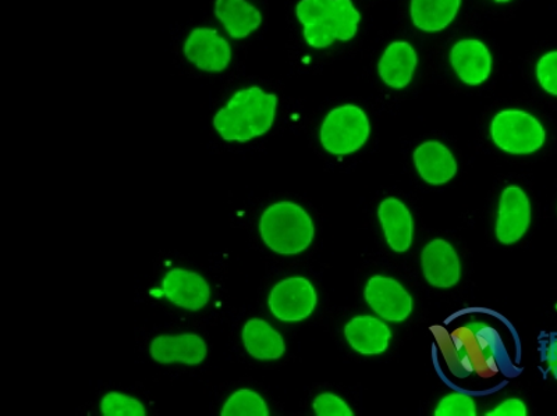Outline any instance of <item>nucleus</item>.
Returning a JSON list of instances; mask_svg holds the SVG:
<instances>
[{"mask_svg": "<svg viewBox=\"0 0 557 416\" xmlns=\"http://www.w3.org/2000/svg\"><path fill=\"white\" fill-rule=\"evenodd\" d=\"M491 138L502 151L511 155H530L544 147L546 133L530 113L507 109L492 121Z\"/></svg>", "mask_w": 557, "mask_h": 416, "instance_id": "6", "label": "nucleus"}, {"mask_svg": "<svg viewBox=\"0 0 557 416\" xmlns=\"http://www.w3.org/2000/svg\"><path fill=\"white\" fill-rule=\"evenodd\" d=\"M149 353L158 364L196 366L206 361L208 346L201 336L194 333L158 336L151 341Z\"/></svg>", "mask_w": 557, "mask_h": 416, "instance_id": "12", "label": "nucleus"}, {"mask_svg": "<svg viewBox=\"0 0 557 416\" xmlns=\"http://www.w3.org/2000/svg\"><path fill=\"white\" fill-rule=\"evenodd\" d=\"M265 400L256 391L242 389L226 400L222 416H270Z\"/></svg>", "mask_w": 557, "mask_h": 416, "instance_id": "22", "label": "nucleus"}, {"mask_svg": "<svg viewBox=\"0 0 557 416\" xmlns=\"http://www.w3.org/2000/svg\"><path fill=\"white\" fill-rule=\"evenodd\" d=\"M414 163L422 180L431 186H444L457 173V162L451 151L437 141L421 143L414 152Z\"/></svg>", "mask_w": 557, "mask_h": 416, "instance_id": "15", "label": "nucleus"}, {"mask_svg": "<svg viewBox=\"0 0 557 416\" xmlns=\"http://www.w3.org/2000/svg\"><path fill=\"white\" fill-rule=\"evenodd\" d=\"M418 64L414 48L409 42H392L383 52L377 73L387 87L405 89L412 80Z\"/></svg>", "mask_w": 557, "mask_h": 416, "instance_id": "17", "label": "nucleus"}, {"mask_svg": "<svg viewBox=\"0 0 557 416\" xmlns=\"http://www.w3.org/2000/svg\"><path fill=\"white\" fill-rule=\"evenodd\" d=\"M436 416H475L474 399L465 391H456L442 399L435 411Z\"/></svg>", "mask_w": 557, "mask_h": 416, "instance_id": "24", "label": "nucleus"}, {"mask_svg": "<svg viewBox=\"0 0 557 416\" xmlns=\"http://www.w3.org/2000/svg\"><path fill=\"white\" fill-rule=\"evenodd\" d=\"M450 63L467 86H481L491 76V52L479 39H462L457 42L450 52Z\"/></svg>", "mask_w": 557, "mask_h": 416, "instance_id": "14", "label": "nucleus"}, {"mask_svg": "<svg viewBox=\"0 0 557 416\" xmlns=\"http://www.w3.org/2000/svg\"><path fill=\"white\" fill-rule=\"evenodd\" d=\"M541 355L546 373L557 380V333L544 341L541 346Z\"/></svg>", "mask_w": 557, "mask_h": 416, "instance_id": "27", "label": "nucleus"}, {"mask_svg": "<svg viewBox=\"0 0 557 416\" xmlns=\"http://www.w3.org/2000/svg\"><path fill=\"white\" fill-rule=\"evenodd\" d=\"M348 344L357 353L377 355L385 353L391 341V329L374 316H357L348 322L345 328Z\"/></svg>", "mask_w": 557, "mask_h": 416, "instance_id": "18", "label": "nucleus"}, {"mask_svg": "<svg viewBox=\"0 0 557 416\" xmlns=\"http://www.w3.org/2000/svg\"><path fill=\"white\" fill-rule=\"evenodd\" d=\"M277 97L260 87L240 89L213 117V127L223 140L248 142L265 136L275 123Z\"/></svg>", "mask_w": 557, "mask_h": 416, "instance_id": "2", "label": "nucleus"}, {"mask_svg": "<svg viewBox=\"0 0 557 416\" xmlns=\"http://www.w3.org/2000/svg\"><path fill=\"white\" fill-rule=\"evenodd\" d=\"M103 416H146L147 409L141 401L131 395L111 391L104 395L99 405Z\"/></svg>", "mask_w": 557, "mask_h": 416, "instance_id": "23", "label": "nucleus"}, {"mask_svg": "<svg viewBox=\"0 0 557 416\" xmlns=\"http://www.w3.org/2000/svg\"><path fill=\"white\" fill-rule=\"evenodd\" d=\"M377 217L385 232L387 245L400 254L409 251L414 235V222L409 207L397 198H386L377 207Z\"/></svg>", "mask_w": 557, "mask_h": 416, "instance_id": "16", "label": "nucleus"}, {"mask_svg": "<svg viewBox=\"0 0 557 416\" xmlns=\"http://www.w3.org/2000/svg\"><path fill=\"white\" fill-rule=\"evenodd\" d=\"M487 416H525L527 415V407L525 404L522 403L519 399H511L505 401V403H502L500 405H497V407L494 411H491V413L486 414Z\"/></svg>", "mask_w": 557, "mask_h": 416, "instance_id": "28", "label": "nucleus"}, {"mask_svg": "<svg viewBox=\"0 0 557 416\" xmlns=\"http://www.w3.org/2000/svg\"><path fill=\"white\" fill-rule=\"evenodd\" d=\"M371 134L370 118L361 108L343 105L333 109L321 127L323 150L335 156H346L361 150Z\"/></svg>", "mask_w": 557, "mask_h": 416, "instance_id": "5", "label": "nucleus"}, {"mask_svg": "<svg viewBox=\"0 0 557 416\" xmlns=\"http://www.w3.org/2000/svg\"><path fill=\"white\" fill-rule=\"evenodd\" d=\"M531 225L529 197L520 187L510 186L502 192L497 213L496 237L504 245L516 244L524 237Z\"/></svg>", "mask_w": 557, "mask_h": 416, "instance_id": "10", "label": "nucleus"}, {"mask_svg": "<svg viewBox=\"0 0 557 416\" xmlns=\"http://www.w3.org/2000/svg\"><path fill=\"white\" fill-rule=\"evenodd\" d=\"M422 272L428 283L436 289H450L461 277L460 257L446 240H434L422 250Z\"/></svg>", "mask_w": 557, "mask_h": 416, "instance_id": "13", "label": "nucleus"}, {"mask_svg": "<svg viewBox=\"0 0 557 416\" xmlns=\"http://www.w3.org/2000/svg\"><path fill=\"white\" fill-rule=\"evenodd\" d=\"M262 241L278 255H298L312 244L315 226L305 207L290 201L268 206L260 220Z\"/></svg>", "mask_w": 557, "mask_h": 416, "instance_id": "4", "label": "nucleus"}, {"mask_svg": "<svg viewBox=\"0 0 557 416\" xmlns=\"http://www.w3.org/2000/svg\"><path fill=\"white\" fill-rule=\"evenodd\" d=\"M430 331L436 373L453 389L494 393L522 373L519 335L499 312L471 306Z\"/></svg>", "mask_w": 557, "mask_h": 416, "instance_id": "1", "label": "nucleus"}, {"mask_svg": "<svg viewBox=\"0 0 557 416\" xmlns=\"http://www.w3.org/2000/svg\"><path fill=\"white\" fill-rule=\"evenodd\" d=\"M184 54L198 71L222 73L232 62V47L216 29L194 28L184 43Z\"/></svg>", "mask_w": 557, "mask_h": 416, "instance_id": "8", "label": "nucleus"}, {"mask_svg": "<svg viewBox=\"0 0 557 416\" xmlns=\"http://www.w3.org/2000/svg\"><path fill=\"white\" fill-rule=\"evenodd\" d=\"M461 7V0H411V20L424 33H440L449 27Z\"/></svg>", "mask_w": 557, "mask_h": 416, "instance_id": "21", "label": "nucleus"}, {"mask_svg": "<svg viewBox=\"0 0 557 416\" xmlns=\"http://www.w3.org/2000/svg\"><path fill=\"white\" fill-rule=\"evenodd\" d=\"M215 16L233 39H244L262 24V14L247 0H216Z\"/></svg>", "mask_w": 557, "mask_h": 416, "instance_id": "20", "label": "nucleus"}, {"mask_svg": "<svg viewBox=\"0 0 557 416\" xmlns=\"http://www.w3.org/2000/svg\"><path fill=\"white\" fill-rule=\"evenodd\" d=\"M313 411L318 416H352V411L339 395L323 393L313 400Z\"/></svg>", "mask_w": 557, "mask_h": 416, "instance_id": "26", "label": "nucleus"}, {"mask_svg": "<svg viewBox=\"0 0 557 416\" xmlns=\"http://www.w3.org/2000/svg\"><path fill=\"white\" fill-rule=\"evenodd\" d=\"M496 3H509L511 0H494Z\"/></svg>", "mask_w": 557, "mask_h": 416, "instance_id": "29", "label": "nucleus"}, {"mask_svg": "<svg viewBox=\"0 0 557 416\" xmlns=\"http://www.w3.org/2000/svg\"><path fill=\"white\" fill-rule=\"evenodd\" d=\"M366 301L382 319L403 322L412 312L409 291L392 277H371L366 287Z\"/></svg>", "mask_w": 557, "mask_h": 416, "instance_id": "9", "label": "nucleus"}, {"mask_svg": "<svg viewBox=\"0 0 557 416\" xmlns=\"http://www.w3.org/2000/svg\"><path fill=\"white\" fill-rule=\"evenodd\" d=\"M163 294L178 308L198 312L211 300V287L196 272L182 269L169 270L162 280Z\"/></svg>", "mask_w": 557, "mask_h": 416, "instance_id": "11", "label": "nucleus"}, {"mask_svg": "<svg viewBox=\"0 0 557 416\" xmlns=\"http://www.w3.org/2000/svg\"><path fill=\"white\" fill-rule=\"evenodd\" d=\"M540 86L550 96L557 97V51L544 54L536 64Z\"/></svg>", "mask_w": 557, "mask_h": 416, "instance_id": "25", "label": "nucleus"}, {"mask_svg": "<svg viewBox=\"0 0 557 416\" xmlns=\"http://www.w3.org/2000/svg\"><path fill=\"white\" fill-rule=\"evenodd\" d=\"M244 349L258 361H276L286 353L285 340L268 322L253 318L243 326Z\"/></svg>", "mask_w": 557, "mask_h": 416, "instance_id": "19", "label": "nucleus"}, {"mask_svg": "<svg viewBox=\"0 0 557 416\" xmlns=\"http://www.w3.org/2000/svg\"><path fill=\"white\" fill-rule=\"evenodd\" d=\"M305 38L313 49L330 48L335 41L356 37L361 14L351 0H300L296 8Z\"/></svg>", "mask_w": 557, "mask_h": 416, "instance_id": "3", "label": "nucleus"}, {"mask_svg": "<svg viewBox=\"0 0 557 416\" xmlns=\"http://www.w3.org/2000/svg\"><path fill=\"white\" fill-rule=\"evenodd\" d=\"M318 295L306 277H287L273 287L268 297L272 315L282 322L295 324L311 316L317 308Z\"/></svg>", "mask_w": 557, "mask_h": 416, "instance_id": "7", "label": "nucleus"}]
</instances>
